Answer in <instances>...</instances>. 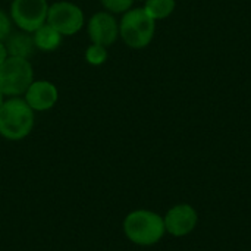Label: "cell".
<instances>
[{
    "label": "cell",
    "instance_id": "ba28073f",
    "mask_svg": "<svg viewBox=\"0 0 251 251\" xmlns=\"http://www.w3.org/2000/svg\"><path fill=\"white\" fill-rule=\"evenodd\" d=\"M163 222L165 229L171 235L184 237L196 228L197 212L190 204H178L166 213Z\"/></svg>",
    "mask_w": 251,
    "mask_h": 251
},
{
    "label": "cell",
    "instance_id": "8fae6325",
    "mask_svg": "<svg viewBox=\"0 0 251 251\" xmlns=\"http://www.w3.org/2000/svg\"><path fill=\"white\" fill-rule=\"evenodd\" d=\"M32 37H34L35 49L43 50V51H51V50L57 49L62 41V34H59L47 22L44 25H41L38 29H35L32 32Z\"/></svg>",
    "mask_w": 251,
    "mask_h": 251
},
{
    "label": "cell",
    "instance_id": "4fadbf2b",
    "mask_svg": "<svg viewBox=\"0 0 251 251\" xmlns=\"http://www.w3.org/2000/svg\"><path fill=\"white\" fill-rule=\"evenodd\" d=\"M87 62L91 65H101L107 59V50L104 46L100 44H91L85 51Z\"/></svg>",
    "mask_w": 251,
    "mask_h": 251
},
{
    "label": "cell",
    "instance_id": "e0dca14e",
    "mask_svg": "<svg viewBox=\"0 0 251 251\" xmlns=\"http://www.w3.org/2000/svg\"><path fill=\"white\" fill-rule=\"evenodd\" d=\"M3 103H4V94L0 91V107H1V104H3Z\"/></svg>",
    "mask_w": 251,
    "mask_h": 251
},
{
    "label": "cell",
    "instance_id": "7a4b0ae2",
    "mask_svg": "<svg viewBox=\"0 0 251 251\" xmlns=\"http://www.w3.org/2000/svg\"><path fill=\"white\" fill-rule=\"evenodd\" d=\"M126 238L137 246H153L165 235V222L157 213L150 210L131 212L124 221Z\"/></svg>",
    "mask_w": 251,
    "mask_h": 251
},
{
    "label": "cell",
    "instance_id": "8992f818",
    "mask_svg": "<svg viewBox=\"0 0 251 251\" xmlns=\"http://www.w3.org/2000/svg\"><path fill=\"white\" fill-rule=\"evenodd\" d=\"M47 24L62 35H74L84 25V13L71 1H57L49 6Z\"/></svg>",
    "mask_w": 251,
    "mask_h": 251
},
{
    "label": "cell",
    "instance_id": "9c48e42d",
    "mask_svg": "<svg viewBox=\"0 0 251 251\" xmlns=\"http://www.w3.org/2000/svg\"><path fill=\"white\" fill-rule=\"evenodd\" d=\"M57 88L49 81H32L25 91V101L35 112H44L51 109L57 101Z\"/></svg>",
    "mask_w": 251,
    "mask_h": 251
},
{
    "label": "cell",
    "instance_id": "5bb4252c",
    "mask_svg": "<svg viewBox=\"0 0 251 251\" xmlns=\"http://www.w3.org/2000/svg\"><path fill=\"white\" fill-rule=\"evenodd\" d=\"M134 0H101V4L113 13H125L131 9Z\"/></svg>",
    "mask_w": 251,
    "mask_h": 251
},
{
    "label": "cell",
    "instance_id": "277c9868",
    "mask_svg": "<svg viewBox=\"0 0 251 251\" xmlns=\"http://www.w3.org/2000/svg\"><path fill=\"white\" fill-rule=\"evenodd\" d=\"M34 72L28 59L9 56L0 65V91L9 97L25 94L31 85Z\"/></svg>",
    "mask_w": 251,
    "mask_h": 251
},
{
    "label": "cell",
    "instance_id": "ac0fdd59",
    "mask_svg": "<svg viewBox=\"0 0 251 251\" xmlns=\"http://www.w3.org/2000/svg\"><path fill=\"white\" fill-rule=\"evenodd\" d=\"M144 1H146V0H144Z\"/></svg>",
    "mask_w": 251,
    "mask_h": 251
},
{
    "label": "cell",
    "instance_id": "5b68a950",
    "mask_svg": "<svg viewBox=\"0 0 251 251\" xmlns=\"http://www.w3.org/2000/svg\"><path fill=\"white\" fill-rule=\"evenodd\" d=\"M47 0H12V22L22 31L34 32L47 22Z\"/></svg>",
    "mask_w": 251,
    "mask_h": 251
},
{
    "label": "cell",
    "instance_id": "2e32d148",
    "mask_svg": "<svg viewBox=\"0 0 251 251\" xmlns=\"http://www.w3.org/2000/svg\"><path fill=\"white\" fill-rule=\"evenodd\" d=\"M7 57H9V54H7V50H6V47H4V43L0 41V65H1Z\"/></svg>",
    "mask_w": 251,
    "mask_h": 251
},
{
    "label": "cell",
    "instance_id": "3957f363",
    "mask_svg": "<svg viewBox=\"0 0 251 251\" xmlns=\"http://www.w3.org/2000/svg\"><path fill=\"white\" fill-rule=\"evenodd\" d=\"M156 31L154 19L144 9H129L119 22V35L132 49H144L153 40Z\"/></svg>",
    "mask_w": 251,
    "mask_h": 251
},
{
    "label": "cell",
    "instance_id": "7c38bea8",
    "mask_svg": "<svg viewBox=\"0 0 251 251\" xmlns=\"http://www.w3.org/2000/svg\"><path fill=\"white\" fill-rule=\"evenodd\" d=\"M175 9V0H146L144 10L156 21L168 18Z\"/></svg>",
    "mask_w": 251,
    "mask_h": 251
},
{
    "label": "cell",
    "instance_id": "30bf717a",
    "mask_svg": "<svg viewBox=\"0 0 251 251\" xmlns=\"http://www.w3.org/2000/svg\"><path fill=\"white\" fill-rule=\"evenodd\" d=\"M3 43H4V47L7 50V54L12 57L28 59L35 49L32 32L22 31V29L10 32Z\"/></svg>",
    "mask_w": 251,
    "mask_h": 251
},
{
    "label": "cell",
    "instance_id": "9a60e30c",
    "mask_svg": "<svg viewBox=\"0 0 251 251\" xmlns=\"http://www.w3.org/2000/svg\"><path fill=\"white\" fill-rule=\"evenodd\" d=\"M10 32H12V18L6 12L0 10V41H4Z\"/></svg>",
    "mask_w": 251,
    "mask_h": 251
},
{
    "label": "cell",
    "instance_id": "6da1fadb",
    "mask_svg": "<svg viewBox=\"0 0 251 251\" xmlns=\"http://www.w3.org/2000/svg\"><path fill=\"white\" fill-rule=\"evenodd\" d=\"M34 126V110L25 99L12 97L0 107V135L10 141L25 138Z\"/></svg>",
    "mask_w": 251,
    "mask_h": 251
},
{
    "label": "cell",
    "instance_id": "52a82bcc",
    "mask_svg": "<svg viewBox=\"0 0 251 251\" xmlns=\"http://www.w3.org/2000/svg\"><path fill=\"white\" fill-rule=\"evenodd\" d=\"M88 35L93 44L110 46L119 35V24L109 12H97L88 22Z\"/></svg>",
    "mask_w": 251,
    "mask_h": 251
}]
</instances>
